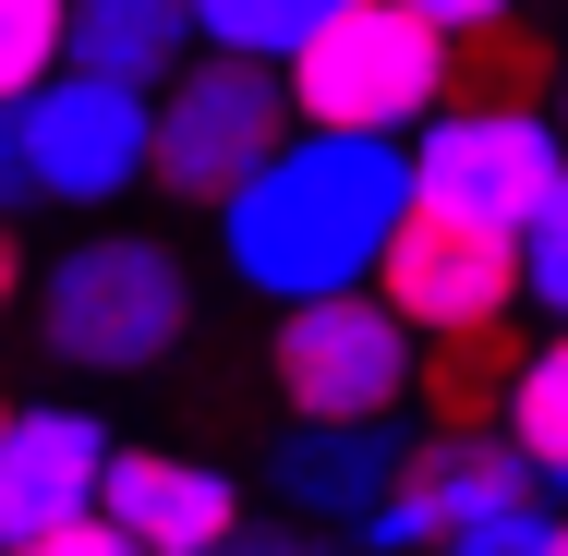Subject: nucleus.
<instances>
[{"label":"nucleus","instance_id":"f257e3e1","mask_svg":"<svg viewBox=\"0 0 568 556\" xmlns=\"http://www.w3.org/2000/svg\"><path fill=\"white\" fill-rule=\"evenodd\" d=\"M412 206V170H399V133H327V121H291L219 206V266L254 303H303V291H351L375 279V242Z\"/></svg>","mask_w":568,"mask_h":556},{"label":"nucleus","instance_id":"f03ea898","mask_svg":"<svg viewBox=\"0 0 568 556\" xmlns=\"http://www.w3.org/2000/svg\"><path fill=\"white\" fill-rule=\"evenodd\" d=\"M351 533L363 545H448V556H557L568 508H557V472L520 459L496 424H424V436H399L387 496Z\"/></svg>","mask_w":568,"mask_h":556},{"label":"nucleus","instance_id":"7ed1b4c3","mask_svg":"<svg viewBox=\"0 0 568 556\" xmlns=\"http://www.w3.org/2000/svg\"><path fill=\"white\" fill-rule=\"evenodd\" d=\"M24 303L61 375H158L194 327V266L145 230H85L49 266H24Z\"/></svg>","mask_w":568,"mask_h":556},{"label":"nucleus","instance_id":"20e7f679","mask_svg":"<svg viewBox=\"0 0 568 556\" xmlns=\"http://www.w3.org/2000/svg\"><path fill=\"white\" fill-rule=\"evenodd\" d=\"M278 133H291L278 61H242V49H206V37H194V49L145 85V182L206 219Z\"/></svg>","mask_w":568,"mask_h":556},{"label":"nucleus","instance_id":"39448f33","mask_svg":"<svg viewBox=\"0 0 568 556\" xmlns=\"http://www.w3.org/2000/svg\"><path fill=\"white\" fill-rule=\"evenodd\" d=\"M436 73H448V37L399 0H339L291 61H278V98L291 121H327V133H412L436 110Z\"/></svg>","mask_w":568,"mask_h":556},{"label":"nucleus","instance_id":"423d86ee","mask_svg":"<svg viewBox=\"0 0 568 556\" xmlns=\"http://www.w3.org/2000/svg\"><path fill=\"white\" fill-rule=\"evenodd\" d=\"M399 170L424 206L448 219H484V230H532V219H568V158H557V121L545 110H436L399 133Z\"/></svg>","mask_w":568,"mask_h":556},{"label":"nucleus","instance_id":"0eeeda50","mask_svg":"<svg viewBox=\"0 0 568 556\" xmlns=\"http://www.w3.org/2000/svg\"><path fill=\"white\" fill-rule=\"evenodd\" d=\"M266 387H278V412H303V424H375V412H399L412 400V327L351 279V291H303V303H278V327H266Z\"/></svg>","mask_w":568,"mask_h":556},{"label":"nucleus","instance_id":"6e6552de","mask_svg":"<svg viewBox=\"0 0 568 556\" xmlns=\"http://www.w3.org/2000/svg\"><path fill=\"white\" fill-rule=\"evenodd\" d=\"M12 145H24V194L37 206H73V219H110L121 194H145V85L110 73H37L12 98Z\"/></svg>","mask_w":568,"mask_h":556},{"label":"nucleus","instance_id":"1a4fd4ad","mask_svg":"<svg viewBox=\"0 0 568 556\" xmlns=\"http://www.w3.org/2000/svg\"><path fill=\"white\" fill-rule=\"evenodd\" d=\"M399 327H471V315H508L520 303V230H484V219H448V206H399L387 242H375V279H363Z\"/></svg>","mask_w":568,"mask_h":556},{"label":"nucleus","instance_id":"9d476101","mask_svg":"<svg viewBox=\"0 0 568 556\" xmlns=\"http://www.w3.org/2000/svg\"><path fill=\"white\" fill-rule=\"evenodd\" d=\"M98 459H110V424L85 400H12L0 412V556H24L73 508H98Z\"/></svg>","mask_w":568,"mask_h":556},{"label":"nucleus","instance_id":"9b49d317","mask_svg":"<svg viewBox=\"0 0 568 556\" xmlns=\"http://www.w3.org/2000/svg\"><path fill=\"white\" fill-rule=\"evenodd\" d=\"M98 508L121 520L133 556H219L242 520V484L219 459H182V447H110L98 459Z\"/></svg>","mask_w":568,"mask_h":556},{"label":"nucleus","instance_id":"f8f14e48","mask_svg":"<svg viewBox=\"0 0 568 556\" xmlns=\"http://www.w3.org/2000/svg\"><path fill=\"white\" fill-rule=\"evenodd\" d=\"M387 472H399V412H375V424H303L291 412L266 447V496L291 520H363L387 496Z\"/></svg>","mask_w":568,"mask_h":556},{"label":"nucleus","instance_id":"ddd939ff","mask_svg":"<svg viewBox=\"0 0 568 556\" xmlns=\"http://www.w3.org/2000/svg\"><path fill=\"white\" fill-rule=\"evenodd\" d=\"M545 315H471V327H424L412 338V400L436 412V424H496V387H508V363L532 351Z\"/></svg>","mask_w":568,"mask_h":556},{"label":"nucleus","instance_id":"4468645a","mask_svg":"<svg viewBox=\"0 0 568 556\" xmlns=\"http://www.w3.org/2000/svg\"><path fill=\"white\" fill-rule=\"evenodd\" d=\"M194 49V0H61V61L110 73V85H158Z\"/></svg>","mask_w":568,"mask_h":556},{"label":"nucleus","instance_id":"2eb2a0df","mask_svg":"<svg viewBox=\"0 0 568 556\" xmlns=\"http://www.w3.org/2000/svg\"><path fill=\"white\" fill-rule=\"evenodd\" d=\"M436 98H448V110H545V98H557V49H545L520 12L459 24V37H448V73H436Z\"/></svg>","mask_w":568,"mask_h":556},{"label":"nucleus","instance_id":"dca6fc26","mask_svg":"<svg viewBox=\"0 0 568 556\" xmlns=\"http://www.w3.org/2000/svg\"><path fill=\"white\" fill-rule=\"evenodd\" d=\"M496 436L568 484V351H557L545 327H532V351H520V363H508V387H496Z\"/></svg>","mask_w":568,"mask_h":556},{"label":"nucleus","instance_id":"f3484780","mask_svg":"<svg viewBox=\"0 0 568 556\" xmlns=\"http://www.w3.org/2000/svg\"><path fill=\"white\" fill-rule=\"evenodd\" d=\"M339 0H194V37L206 49H242V61H291Z\"/></svg>","mask_w":568,"mask_h":556},{"label":"nucleus","instance_id":"a211bd4d","mask_svg":"<svg viewBox=\"0 0 568 556\" xmlns=\"http://www.w3.org/2000/svg\"><path fill=\"white\" fill-rule=\"evenodd\" d=\"M61 73V0H0V98Z\"/></svg>","mask_w":568,"mask_h":556},{"label":"nucleus","instance_id":"6ab92c4d","mask_svg":"<svg viewBox=\"0 0 568 556\" xmlns=\"http://www.w3.org/2000/svg\"><path fill=\"white\" fill-rule=\"evenodd\" d=\"M399 12H424L436 37H459V24H496V12H520V0H399Z\"/></svg>","mask_w":568,"mask_h":556},{"label":"nucleus","instance_id":"aec40b11","mask_svg":"<svg viewBox=\"0 0 568 556\" xmlns=\"http://www.w3.org/2000/svg\"><path fill=\"white\" fill-rule=\"evenodd\" d=\"M37 194H24V145H12V98H0V219H24Z\"/></svg>","mask_w":568,"mask_h":556},{"label":"nucleus","instance_id":"412c9836","mask_svg":"<svg viewBox=\"0 0 568 556\" xmlns=\"http://www.w3.org/2000/svg\"><path fill=\"white\" fill-rule=\"evenodd\" d=\"M12 303H24V230L0 219V327H12Z\"/></svg>","mask_w":568,"mask_h":556},{"label":"nucleus","instance_id":"4be33fe9","mask_svg":"<svg viewBox=\"0 0 568 556\" xmlns=\"http://www.w3.org/2000/svg\"><path fill=\"white\" fill-rule=\"evenodd\" d=\"M0 412H12V400H0Z\"/></svg>","mask_w":568,"mask_h":556}]
</instances>
